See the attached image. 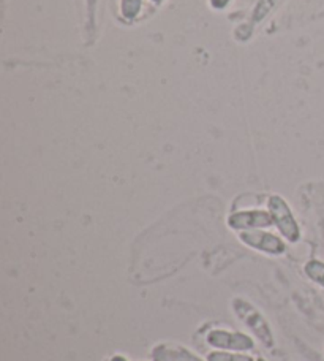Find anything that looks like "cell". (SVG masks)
<instances>
[{
	"label": "cell",
	"instance_id": "52a82bcc",
	"mask_svg": "<svg viewBox=\"0 0 324 361\" xmlns=\"http://www.w3.org/2000/svg\"><path fill=\"white\" fill-rule=\"evenodd\" d=\"M304 273H306V276L313 283L324 288V262L318 259L309 260L306 265H304Z\"/></svg>",
	"mask_w": 324,
	"mask_h": 361
},
{
	"label": "cell",
	"instance_id": "3957f363",
	"mask_svg": "<svg viewBox=\"0 0 324 361\" xmlns=\"http://www.w3.org/2000/svg\"><path fill=\"white\" fill-rule=\"evenodd\" d=\"M207 345L213 350H228V352H244L249 353L255 349V339L247 333L225 330V328H216L207 333Z\"/></svg>",
	"mask_w": 324,
	"mask_h": 361
},
{
	"label": "cell",
	"instance_id": "ba28073f",
	"mask_svg": "<svg viewBox=\"0 0 324 361\" xmlns=\"http://www.w3.org/2000/svg\"><path fill=\"white\" fill-rule=\"evenodd\" d=\"M141 10V0H122V15L132 19Z\"/></svg>",
	"mask_w": 324,
	"mask_h": 361
},
{
	"label": "cell",
	"instance_id": "7a4b0ae2",
	"mask_svg": "<svg viewBox=\"0 0 324 361\" xmlns=\"http://www.w3.org/2000/svg\"><path fill=\"white\" fill-rule=\"evenodd\" d=\"M268 211L270 212L274 227L278 230L283 240L288 243H297L301 240V228L293 211L280 195H270L268 200Z\"/></svg>",
	"mask_w": 324,
	"mask_h": 361
},
{
	"label": "cell",
	"instance_id": "277c9868",
	"mask_svg": "<svg viewBox=\"0 0 324 361\" xmlns=\"http://www.w3.org/2000/svg\"><path fill=\"white\" fill-rule=\"evenodd\" d=\"M239 240L247 247L268 255H282L287 250L283 238L270 233L268 228L239 231Z\"/></svg>",
	"mask_w": 324,
	"mask_h": 361
},
{
	"label": "cell",
	"instance_id": "30bf717a",
	"mask_svg": "<svg viewBox=\"0 0 324 361\" xmlns=\"http://www.w3.org/2000/svg\"><path fill=\"white\" fill-rule=\"evenodd\" d=\"M109 361H128V358L124 355H113L111 358H109Z\"/></svg>",
	"mask_w": 324,
	"mask_h": 361
},
{
	"label": "cell",
	"instance_id": "8992f818",
	"mask_svg": "<svg viewBox=\"0 0 324 361\" xmlns=\"http://www.w3.org/2000/svg\"><path fill=\"white\" fill-rule=\"evenodd\" d=\"M206 361H256L249 353L244 352H228V350H212L207 353Z\"/></svg>",
	"mask_w": 324,
	"mask_h": 361
},
{
	"label": "cell",
	"instance_id": "5b68a950",
	"mask_svg": "<svg viewBox=\"0 0 324 361\" xmlns=\"http://www.w3.org/2000/svg\"><path fill=\"white\" fill-rule=\"evenodd\" d=\"M274 225L272 216L266 209H249L232 212L228 217V227L236 231H249V230H264Z\"/></svg>",
	"mask_w": 324,
	"mask_h": 361
},
{
	"label": "cell",
	"instance_id": "6da1fadb",
	"mask_svg": "<svg viewBox=\"0 0 324 361\" xmlns=\"http://www.w3.org/2000/svg\"><path fill=\"white\" fill-rule=\"evenodd\" d=\"M231 309L237 320H241L249 328V331L254 334L266 349H272L275 345L274 331H272L268 319L264 317L258 307L251 305L250 301L237 296V298L231 301Z\"/></svg>",
	"mask_w": 324,
	"mask_h": 361
},
{
	"label": "cell",
	"instance_id": "9c48e42d",
	"mask_svg": "<svg viewBox=\"0 0 324 361\" xmlns=\"http://www.w3.org/2000/svg\"><path fill=\"white\" fill-rule=\"evenodd\" d=\"M228 2H230V0H211V5L213 6V8L222 10V8H225L226 5H228Z\"/></svg>",
	"mask_w": 324,
	"mask_h": 361
},
{
	"label": "cell",
	"instance_id": "7c38bea8",
	"mask_svg": "<svg viewBox=\"0 0 324 361\" xmlns=\"http://www.w3.org/2000/svg\"><path fill=\"white\" fill-rule=\"evenodd\" d=\"M154 2H161V0H154Z\"/></svg>",
	"mask_w": 324,
	"mask_h": 361
},
{
	"label": "cell",
	"instance_id": "8fae6325",
	"mask_svg": "<svg viewBox=\"0 0 324 361\" xmlns=\"http://www.w3.org/2000/svg\"><path fill=\"white\" fill-rule=\"evenodd\" d=\"M256 361H268V360H264V358H261V357H258V358H256Z\"/></svg>",
	"mask_w": 324,
	"mask_h": 361
}]
</instances>
